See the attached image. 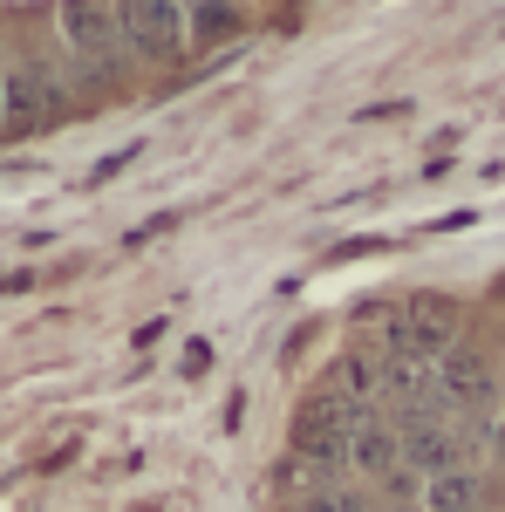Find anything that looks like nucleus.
Returning a JSON list of instances; mask_svg holds the SVG:
<instances>
[{"label": "nucleus", "instance_id": "f257e3e1", "mask_svg": "<svg viewBox=\"0 0 505 512\" xmlns=\"http://www.w3.org/2000/svg\"><path fill=\"white\" fill-rule=\"evenodd\" d=\"M62 35H69V48H76L89 69H110L117 62V0H62Z\"/></svg>", "mask_w": 505, "mask_h": 512}, {"label": "nucleus", "instance_id": "f03ea898", "mask_svg": "<svg viewBox=\"0 0 505 512\" xmlns=\"http://www.w3.org/2000/svg\"><path fill=\"white\" fill-rule=\"evenodd\" d=\"M117 28L137 41L144 55H157V62L185 48V14H178V0H117Z\"/></svg>", "mask_w": 505, "mask_h": 512}, {"label": "nucleus", "instance_id": "7ed1b4c3", "mask_svg": "<svg viewBox=\"0 0 505 512\" xmlns=\"http://www.w3.org/2000/svg\"><path fill=\"white\" fill-rule=\"evenodd\" d=\"M55 103H62V82L48 76V69H35V62L0 76V117L21 123V130H28V123H41V117H55Z\"/></svg>", "mask_w": 505, "mask_h": 512}, {"label": "nucleus", "instance_id": "20e7f679", "mask_svg": "<svg viewBox=\"0 0 505 512\" xmlns=\"http://www.w3.org/2000/svg\"><path fill=\"white\" fill-rule=\"evenodd\" d=\"M192 28H198V41H212V48H219V41H233L239 28H246V14H239L233 0H198V7H192Z\"/></svg>", "mask_w": 505, "mask_h": 512}, {"label": "nucleus", "instance_id": "39448f33", "mask_svg": "<svg viewBox=\"0 0 505 512\" xmlns=\"http://www.w3.org/2000/svg\"><path fill=\"white\" fill-rule=\"evenodd\" d=\"M192 7H198V0H192Z\"/></svg>", "mask_w": 505, "mask_h": 512}]
</instances>
